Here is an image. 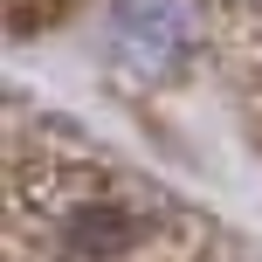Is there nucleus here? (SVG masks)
Listing matches in <instances>:
<instances>
[{
	"mask_svg": "<svg viewBox=\"0 0 262 262\" xmlns=\"http://www.w3.org/2000/svg\"><path fill=\"white\" fill-rule=\"evenodd\" d=\"M28 7H35V0H14V21H21V14H28ZM49 7H62V0H49Z\"/></svg>",
	"mask_w": 262,
	"mask_h": 262,
	"instance_id": "obj_1",
	"label": "nucleus"
}]
</instances>
